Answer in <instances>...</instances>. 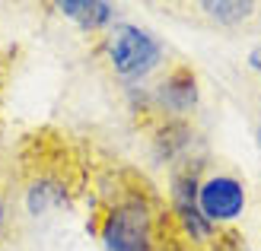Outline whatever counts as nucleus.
<instances>
[{
    "instance_id": "2",
    "label": "nucleus",
    "mask_w": 261,
    "mask_h": 251,
    "mask_svg": "<svg viewBox=\"0 0 261 251\" xmlns=\"http://www.w3.org/2000/svg\"><path fill=\"white\" fill-rule=\"evenodd\" d=\"M169 229V207L137 172H118L96 207V235L106 251H156Z\"/></svg>"
},
{
    "instance_id": "7",
    "label": "nucleus",
    "mask_w": 261,
    "mask_h": 251,
    "mask_svg": "<svg viewBox=\"0 0 261 251\" xmlns=\"http://www.w3.org/2000/svg\"><path fill=\"white\" fill-rule=\"evenodd\" d=\"M198 10L217 25H242L261 7L252 4V0H207V4H198Z\"/></svg>"
},
{
    "instance_id": "6",
    "label": "nucleus",
    "mask_w": 261,
    "mask_h": 251,
    "mask_svg": "<svg viewBox=\"0 0 261 251\" xmlns=\"http://www.w3.org/2000/svg\"><path fill=\"white\" fill-rule=\"evenodd\" d=\"M58 10L86 32H106L115 19V7L106 0H61Z\"/></svg>"
},
{
    "instance_id": "5",
    "label": "nucleus",
    "mask_w": 261,
    "mask_h": 251,
    "mask_svg": "<svg viewBox=\"0 0 261 251\" xmlns=\"http://www.w3.org/2000/svg\"><path fill=\"white\" fill-rule=\"evenodd\" d=\"M201 102V86H198V76H194L191 67L185 64H175V67H169L156 89L150 92V108L147 111H156L163 118L160 121H185V118L198 108Z\"/></svg>"
},
{
    "instance_id": "4",
    "label": "nucleus",
    "mask_w": 261,
    "mask_h": 251,
    "mask_svg": "<svg viewBox=\"0 0 261 251\" xmlns=\"http://www.w3.org/2000/svg\"><path fill=\"white\" fill-rule=\"evenodd\" d=\"M245 204H249V188L239 172L211 165L198 178V210L211 226H232L236 219H242Z\"/></svg>"
},
{
    "instance_id": "10",
    "label": "nucleus",
    "mask_w": 261,
    "mask_h": 251,
    "mask_svg": "<svg viewBox=\"0 0 261 251\" xmlns=\"http://www.w3.org/2000/svg\"><path fill=\"white\" fill-rule=\"evenodd\" d=\"M255 140H258V147H261V111H258V124H255Z\"/></svg>"
},
{
    "instance_id": "8",
    "label": "nucleus",
    "mask_w": 261,
    "mask_h": 251,
    "mask_svg": "<svg viewBox=\"0 0 261 251\" xmlns=\"http://www.w3.org/2000/svg\"><path fill=\"white\" fill-rule=\"evenodd\" d=\"M19 232V216H16V207H13V197L10 191L0 184V242H16L13 235Z\"/></svg>"
},
{
    "instance_id": "1",
    "label": "nucleus",
    "mask_w": 261,
    "mask_h": 251,
    "mask_svg": "<svg viewBox=\"0 0 261 251\" xmlns=\"http://www.w3.org/2000/svg\"><path fill=\"white\" fill-rule=\"evenodd\" d=\"M83 184L76 156L58 137H29L16 156L7 191L19 219H45L64 210Z\"/></svg>"
},
{
    "instance_id": "3",
    "label": "nucleus",
    "mask_w": 261,
    "mask_h": 251,
    "mask_svg": "<svg viewBox=\"0 0 261 251\" xmlns=\"http://www.w3.org/2000/svg\"><path fill=\"white\" fill-rule=\"evenodd\" d=\"M102 58L121 83H140L163 64V45L143 25L118 22L102 32Z\"/></svg>"
},
{
    "instance_id": "9",
    "label": "nucleus",
    "mask_w": 261,
    "mask_h": 251,
    "mask_svg": "<svg viewBox=\"0 0 261 251\" xmlns=\"http://www.w3.org/2000/svg\"><path fill=\"white\" fill-rule=\"evenodd\" d=\"M249 67L261 76V45H255V48L249 51Z\"/></svg>"
}]
</instances>
